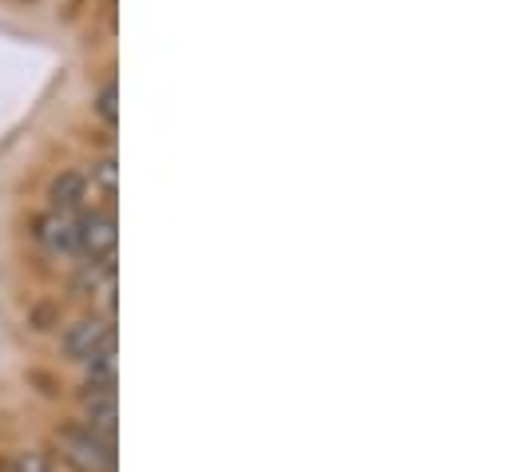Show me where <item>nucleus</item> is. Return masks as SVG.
<instances>
[{
    "mask_svg": "<svg viewBox=\"0 0 512 472\" xmlns=\"http://www.w3.org/2000/svg\"><path fill=\"white\" fill-rule=\"evenodd\" d=\"M56 449H60V461L72 472H116V441H108L84 425L56 429Z\"/></svg>",
    "mask_w": 512,
    "mask_h": 472,
    "instance_id": "obj_1",
    "label": "nucleus"
},
{
    "mask_svg": "<svg viewBox=\"0 0 512 472\" xmlns=\"http://www.w3.org/2000/svg\"><path fill=\"white\" fill-rule=\"evenodd\" d=\"M116 342V322L108 318V314H84V318H76V322H68L64 326V334H60V354L68 357V361H88V357L96 354V350H104V346H112Z\"/></svg>",
    "mask_w": 512,
    "mask_h": 472,
    "instance_id": "obj_2",
    "label": "nucleus"
},
{
    "mask_svg": "<svg viewBox=\"0 0 512 472\" xmlns=\"http://www.w3.org/2000/svg\"><path fill=\"white\" fill-rule=\"evenodd\" d=\"M32 238L36 246L56 258V262H72L80 258V215H64V211H44L32 223Z\"/></svg>",
    "mask_w": 512,
    "mask_h": 472,
    "instance_id": "obj_3",
    "label": "nucleus"
},
{
    "mask_svg": "<svg viewBox=\"0 0 512 472\" xmlns=\"http://www.w3.org/2000/svg\"><path fill=\"white\" fill-rule=\"evenodd\" d=\"M116 242H120V227L112 207H92L88 215H80V254L88 262L116 258Z\"/></svg>",
    "mask_w": 512,
    "mask_h": 472,
    "instance_id": "obj_4",
    "label": "nucleus"
},
{
    "mask_svg": "<svg viewBox=\"0 0 512 472\" xmlns=\"http://www.w3.org/2000/svg\"><path fill=\"white\" fill-rule=\"evenodd\" d=\"M72 294L84 298V302H92V306H100L112 318L116 314V258H108V262H84L76 270V278H72Z\"/></svg>",
    "mask_w": 512,
    "mask_h": 472,
    "instance_id": "obj_5",
    "label": "nucleus"
},
{
    "mask_svg": "<svg viewBox=\"0 0 512 472\" xmlns=\"http://www.w3.org/2000/svg\"><path fill=\"white\" fill-rule=\"evenodd\" d=\"M80 425L116 441V429H120V401L112 389H88L84 401H80Z\"/></svg>",
    "mask_w": 512,
    "mask_h": 472,
    "instance_id": "obj_6",
    "label": "nucleus"
},
{
    "mask_svg": "<svg viewBox=\"0 0 512 472\" xmlns=\"http://www.w3.org/2000/svg\"><path fill=\"white\" fill-rule=\"evenodd\" d=\"M88 199H92V191H88L84 171H60V175H52V183H48V211L80 215Z\"/></svg>",
    "mask_w": 512,
    "mask_h": 472,
    "instance_id": "obj_7",
    "label": "nucleus"
},
{
    "mask_svg": "<svg viewBox=\"0 0 512 472\" xmlns=\"http://www.w3.org/2000/svg\"><path fill=\"white\" fill-rule=\"evenodd\" d=\"M80 365H84V385H88V389H112V393H116V377H120L116 342L104 346V350H96V354L88 357V361H80Z\"/></svg>",
    "mask_w": 512,
    "mask_h": 472,
    "instance_id": "obj_8",
    "label": "nucleus"
},
{
    "mask_svg": "<svg viewBox=\"0 0 512 472\" xmlns=\"http://www.w3.org/2000/svg\"><path fill=\"white\" fill-rule=\"evenodd\" d=\"M116 175H120V167H116V155H100L88 171H84V179H88V191L92 195H100L104 199V207H112L116 203Z\"/></svg>",
    "mask_w": 512,
    "mask_h": 472,
    "instance_id": "obj_9",
    "label": "nucleus"
},
{
    "mask_svg": "<svg viewBox=\"0 0 512 472\" xmlns=\"http://www.w3.org/2000/svg\"><path fill=\"white\" fill-rule=\"evenodd\" d=\"M96 116L116 131V123H120V88H116V80H108V84L96 92Z\"/></svg>",
    "mask_w": 512,
    "mask_h": 472,
    "instance_id": "obj_10",
    "label": "nucleus"
},
{
    "mask_svg": "<svg viewBox=\"0 0 512 472\" xmlns=\"http://www.w3.org/2000/svg\"><path fill=\"white\" fill-rule=\"evenodd\" d=\"M4 472H56V465H52L48 453H40V449H24V453H16V457L4 465Z\"/></svg>",
    "mask_w": 512,
    "mask_h": 472,
    "instance_id": "obj_11",
    "label": "nucleus"
}]
</instances>
